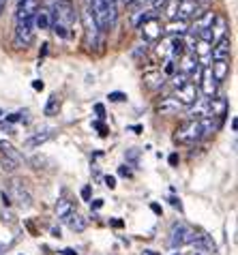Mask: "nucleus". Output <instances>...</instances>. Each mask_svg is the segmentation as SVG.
<instances>
[{
    "mask_svg": "<svg viewBox=\"0 0 238 255\" xmlns=\"http://www.w3.org/2000/svg\"><path fill=\"white\" fill-rule=\"evenodd\" d=\"M167 161H170V165H176V163H178V154H170V159H167Z\"/></svg>",
    "mask_w": 238,
    "mask_h": 255,
    "instance_id": "43",
    "label": "nucleus"
},
{
    "mask_svg": "<svg viewBox=\"0 0 238 255\" xmlns=\"http://www.w3.org/2000/svg\"><path fill=\"white\" fill-rule=\"evenodd\" d=\"M211 73L217 80V84L223 82L230 73V60H213V67H211Z\"/></svg>",
    "mask_w": 238,
    "mask_h": 255,
    "instance_id": "18",
    "label": "nucleus"
},
{
    "mask_svg": "<svg viewBox=\"0 0 238 255\" xmlns=\"http://www.w3.org/2000/svg\"><path fill=\"white\" fill-rule=\"evenodd\" d=\"M34 41V24L32 22H17L15 26V47L26 49Z\"/></svg>",
    "mask_w": 238,
    "mask_h": 255,
    "instance_id": "4",
    "label": "nucleus"
},
{
    "mask_svg": "<svg viewBox=\"0 0 238 255\" xmlns=\"http://www.w3.org/2000/svg\"><path fill=\"white\" fill-rule=\"evenodd\" d=\"M11 193H13V197H15V202H17L22 208H30L32 197L28 195L22 187H19V182H11Z\"/></svg>",
    "mask_w": 238,
    "mask_h": 255,
    "instance_id": "17",
    "label": "nucleus"
},
{
    "mask_svg": "<svg viewBox=\"0 0 238 255\" xmlns=\"http://www.w3.org/2000/svg\"><path fill=\"white\" fill-rule=\"evenodd\" d=\"M215 17H217V13L215 11H206V13H202V15L195 19V24H193V30L195 34H200V32H204V30H211V26L215 22Z\"/></svg>",
    "mask_w": 238,
    "mask_h": 255,
    "instance_id": "15",
    "label": "nucleus"
},
{
    "mask_svg": "<svg viewBox=\"0 0 238 255\" xmlns=\"http://www.w3.org/2000/svg\"><path fill=\"white\" fill-rule=\"evenodd\" d=\"M185 105L178 101L176 97H165V99H161V103H159V114L161 116H170V114H178L180 110H183Z\"/></svg>",
    "mask_w": 238,
    "mask_h": 255,
    "instance_id": "12",
    "label": "nucleus"
},
{
    "mask_svg": "<svg viewBox=\"0 0 238 255\" xmlns=\"http://www.w3.org/2000/svg\"><path fill=\"white\" fill-rule=\"evenodd\" d=\"M178 93V101L183 103V105H193L195 101H198V86H195L193 82H187L183 88H178L176 90Z\"/></svg>",
    "mask_w": 238,
    "mask_h": 255,
    "instance_id": "10",
    "label": "nucleus"
},
{
    "mask_svg": "<svg viewBox=\"0 0 238 255\" xmlns=\"http://www.w3.org/2000/svg\"><path fill=\"white\" fill-rule=\"evenodd\" d=\"M176 9H178V0H170V6H167V15L172 19H176Z\"/></svg>",
    "mask_w": 238,
    "mask_h": 255,
    "instance_id": "30",
    "label": "nucleus"
},
{
    "mask_svg": "<svg viewBox=\"0 0 238 255\" xmlns=\"http://www.w3.org/2000/svg\"><path fill=\"white\" fill-rule=\"evenodd\" d=\"M150 210L155 212V215H161V212H163V210H161V206H159V204H155V202L150 204Z\"/></svg>",
    "mask_w": 238,
    "mask_h": 255,
    "instance_id": "40",
    "label": "nucleus"
},
{
    "mask_svg": "<svg viewBox=\"0 0 238 255\" xmlns=\"http://www.w3.org/2000/svg\"><path fill=\"white\" fill-rule=\"evenodd\" d=\"M45 116H56L60 112V99L56 97V95H52L50 99H47V105H45Z\"/></svg>",
    "mask_w": 238,
    "mask_h": 255,
    "instance_id": "26",
    "label": "nucleus"
},
{
    "mask_svg": "<svg viewBox=\"0 0 238 255\" xmlns=\"http://www.w3.org/2000/svg\"><path fill=\"white\" fill-rule=\"evenodd\" d=\"M163 80H165V75L161 73V71H150V73L144 75V82L150 90H157V88L163 86Z\"/></svg>",
    "mask_w": 238,
    "mask_h": 255,
    "instance_id": "23",
    "label": "nucleus"
},
{
    "mask_svg": "<svg viewBox=\"0 0 238 255\" xmlns=\"http://www.w3.org/2000/svg\"><path fill=\"white\" fill-rule=\"evenodd\" d=\"M32 88H34V90H43V82H41V80H34V82H32Z\"/></svg>",
    "mask_w": 238,
    "mask_h": 255,
    "instance_id": "41",
    "label": "nucleus"
},
{
    "mask_svg": "<svg viewBox=\"0 0 238 255\" xmlns=\"http://www.w3.org/2000/svg\"><path fill=\"white\" fill-rule=\"evenodd\" d=\"M187 82H189V77H187L185 73H176V75H172V86L176 88V90H178V88H183Z\"/></svg>",
    "mask_w": 238,
    "mask_h": 255,
    "instance_id": "27",
    "label": "nucleus"
},
{
    "mask_svg": "<svg viewBox=\"0 0 238 255\" xmlns=\"http://www.w3.org/2000/svg\"><path fill=\"white\" fill-rule=\"evenodd\" d=\"M62 255H78V251H75V249H71V247H69V249H65V251H62Z\"/></svg>",
    "mask_w": 238,
    "mask_h": 255,
    "instance_id": "45",
    "label": "nucleus"
},
{
    "mask_svg": "<svg viewBox=\"0 0 238 255\" xmlns=\"http://www.w3.org/2000/svg\"><path fill=\"white\" fill-rule=\"evenodd\" d=\"M167 202H170V204H172V206H174V208L183 210V204H180V200H178V197H170V200H167Z\"/></svg>",
    "mask_w": 238,
    "mask_h": 255,
    "instance_id": "37",
    "label": "nucleus"
},
{
    "mask_svg": "<svg viewBox=\"0 0 238 255\" xmlns=\"http://www.w3.org/2000/svg\"><path fill=\"white\" fill-rule=\"evenodd\" d=\"M103 206V200H90V208L93 210H99Z\"/></svg>",
    "mask_w": 238,
    "mask_h": 255,
    "instance_id": "39",
    "label": "nucleus"
},
{
    "mask_svg": "<svg viewBox=\"0 0 238 255\" xmlns=\"http://www.w3.org/2000/svg\"><path fill=\"white\" fill-rule=\"evenodd\" d=\"M142 255H161V253H157V251H144Z\"/></svg>",
    "mask_w": 238,
    "mask_h": 255,
    "instance_id": "48",
    "label": "nucleus"
},
{
    "mask_svg": "<svg viewBox=\"0 0 238 255\" xmlns=\"http://www.w3.org/2000/svg\"><path fill=\"white\" fill-rule=\"evenodd\" d=\"M112 225H114V228H122V221H120V219H114V221H112Z\"/></svg>",
    "mask_w": 238,
    "mask_h": 255,
    "instance_id": "46",
    "label": "nucleus"
},
{
    "mask_svg": "<svg viewBox=\"0 0 238 255\" xmlns=\"http://www.w3.org/2000/svg\"><path fill=\"white\" fill-rule=\"evenodd\" d=\"M230 47H232V43H230V39H221L219 43H215V47L211 49V58L213 60H230Z\"/></svg>",
    "mask_w": 238,
    "mask_h": 255,
    "instance_id": "16",
    "label": "nucleus"
},
{
    "mask_svg": "<svg viewBox=\"0 0 238 255\" xmlns=\"http://www.w3.org/2000/svg\"><path fill=\"white\" fill-rule=\"evenodd\" d=\"M54 32L58 34L60 39H67L69 37V30L75 22V9H73V2L71 0H58L54 6Z\"/></svg>",
    "mask_w": 238,
    "mask_h": 255,
    "instance_id": "1",
    "label": "nucleus"
},
{
    "mask_svg": "<svg viewBox=\"0 0 238 255\" xmlns=\"http://www.w3.org/2000/svg\"><path fill=\"white\" fill-rule=\"evenodd\" d=\"M195 238L198 236H195L185 223H174L172 225V238H170L172 249H178V247H183V245H191Z\"/></svg>",
    "mask_w": 238,
    "mask_h": 255,
    "instance_id": "3",
    "label": "nucleus"
},
{
    "mask_svg": "<svg viewBox=\"0 0 238 255\" xmlns=\"http://www.w3.org/2000/svg\"><path fill=\"white\" fill-rule=\"evenodd\" d=\"M84 28H86V43L95 45L97 43V34H99V28H97V24H95L90 9L84 11Z\"/></svg>",
    "mask_w": 238,
    "mask_h": 255,
    "instance_id": "13",
    "label": "nucleus"
},
{
    "mask_svg": "<svg viewBox=\"0 0 238 255\" xmlns=\"http://www.w3.org/2000/svg\"><path fill=\"white\" fill-rule=\"evenodd\" d=\"M187 30H189V24L185 22V19H172V22L163 28V32L172 34V37H183Z\"/></svg>",
    "mask_w": 238,
    "mask_h": 255,
    "instance_id": "21",
    "label": "nucleus"
},
{
    "mask_svg": "<svg viewBox=\"0 0 238 255\" xmlns=\"http://www.w3.org/2000/svg\"><path fill=\"white\" fill-rule=\"evenodd\" d=\"M0 157H6L15 163H22V157H19V152L15 150V146L6 139H0Z\"/></svg>",
    "mask_w": 238,
    "mask_h": 255,
    "instance_id": "22",
    "label": "nucleus"
},
{
    "mask_svg": "<svg viewBox=\"0 0 238 255\" xmlns=\"http://www.w3.org/2000/svg\"><path fill=\"white\" fill-rule=\"evenodd\" d=\"M82 200L84 202H90V187H84L82 189Z\"/></svg>",
    "mask_w": 238,
    "mask_h": 255,
    "instance_id": "38",
    "label": "nucleus"
},
{
    "mask_svg": "<svg viewBox=\"0 0 238 255\" xmlns=\"http://www.w3.org/2000/svg\"><path fill=\"white\" fill-rule=\"evenodd\" d=\"M200 137H202L200 123L193 118L185 120V123L176 129V133H174V141H178V144H193V141H198Z\"/></svg>",
    "mask_w": 238,
    "mask_h": 255,
    "instance_id": "2",
    "label": "nucleus"
},
{
    "mask_svg": "<svg viewBox=\"0 0 238 255\" xmlns=\"http://www.w3.org/2000/svg\"><path fill=\"white\" fill-rule=\"evenodd\" d=\"M167 2H170V0H152V6H155V9H163V6H167Z\"/></svg>",
    "mask_w": 238,
    "mask_h": 255,
    "instance_id": "35",
    "label": "nucleus"
},
{
    "mask_svg": "<svg viewBox=\"0 0 238 255\" xmlns=\"http://www.w3.org/2000/svg\"><path fill=\"white\" fill-rule=\"evenodd\" d=\"M118 174H120V176H127V178H129V176H131L129 165H120V167H118Z\"/></svg>",
    "mask_w": 238,
    "mask_h": 255,
    "instance_id": "36",
    "label": "nucleus"
},
{
    "mask_svg": "<svg viewBox=\"0 0 238 255\" xmlns=\"http://www.w3.org/2000/svg\"><path fill=\"white\" fill-rule=\"evenodd\" d=\"M2 2H4V0H0V6H2Z\"/></svg>",
    "mask_w": 238,
    "mask_h": 255,
    "instance_id": "51",
    "label": "nucleus"
},
{
    "mask_svg": "<svg viewBox=\"0 0 238 255\" xmlns=\"http://www.w3.org/2000/svg\"><path fill=\"white\" fill-rule=\"evenodd\" d=\"M236 129H238V120L234 118V120H232V131H236Z\"/></svg>",
    "mask_w": 238,
    "mask_h": 255,
    "instance_id": "47",
    "label": "nucleus"
},
{
    "mask_svg": "<svg viewBox=\"0 0 238 255\" xmlns=\"http://www.w3.org/2000/svg\"><path fill=\"white\" fill-rule=\"evenodd\" d=\"M131 131H135V133H142L144 129H142V125H133V127H129Z\"/></svg>",
    "mask_w": 238,
    "mask_h": 255,
    "instance_id": "44",
    "label": "nucleus"
},
{
    "mask_svg": "<svg viewBox=\"0 0 238 255\" xmlns=\"http://www.w3.org/2000/svg\"><path fill=\"white\" fill-rule=\"evenodd\" d=\"M52 129H43V131H39V133H34L32 137H28L26 139V144H24V148L26 150H34V148H39V146H43L47 139H52Z\"/></svg>",
    "mask_w": 238,
    "mask_h": 255,
    "instance_id": "14",
    "label": "nucleus"
},
{
    "mask_svg": "<svg viewBox=\"0 0 238 255\" xmlns=\"http://www.w3.org/2000/svg\"><path fill=\"white\" fill-rule=\"evenodd\" d=\"M73 212V204L67 200V197H60L58 204H56V217L58 219H65L67 215H71Z\"/></svg>",
    "mask_w": 238,
    "mask_h": 255,
    "instance_id": "25",
    "label": "nucleus"
},
{
    "mask_svg": "<svg viewBox=\"0 0 238 255\" xmlns=\"http://www.w3.org/2000/svg\"><path fill=\"white\" fill-rule=\"evenodd\" d=\"M200 2L198 0H178V9H176V17L178 19H187L191 15H200Z\"/></svg>",
    "mask_w": 238,
    "mask_h": 255,
    "instance_id": "9",
    "label": "nucleus"
},
{
    "mask_svg": "<svg viewBox=\"0 0 238 255\" xmlns=\"http://www.w3.org/2000/svg\"><path fill=\"white\" fill-rule=\"evenodd\" d=\"M195 255H200V253H195Z\"/></svg>",
    "mask_w": 238,
    "mask_h": 255,
    "instance_id": "52",
    "label": "nucleus"
},
{
    "mask_svg": "<svg viewBox=\"0 0 238 255\" xmlns=\"http://www.w3.org/2000/svg\"><path fill=\"white\" fill-rule=\"evenodd\" d=\"M206 116H213L217 120H221V118H226L228 116V99L226 97H213V99H208V103H206Z\"/></svg>",
    "mask_w": 238,
    "mask_h": 255,
    "instance_id": "6",
    "label": "nucleus"
},
{
    "mask_svg": "<svg viewBox=\"0 0 238 255\" xmlns=\"http://www.w3.org/2000/svg\"><path fill=\"white\" fill-rule=\"evenodd\" d=\"M217 86H219V84H217V80L213 77L211 67H202V93H204V97L213 99L217 93Z\"/></svg>",
    "mask_w": 238,
    "mask_h": 255,
    "instance_id": "8",
    "label": "nucleus"
},
{
    "mask_svg": "<svg viewBox=\"0 0 238 255\" xmlns=\"http://www.w3.org/2000/svg\"><path fill=\"white\" fill-rule=\"evenodd\" d=\"M226 32H228V19L223 15H217L211 26V43H219L221 39H226Z\"/></svg>",
    "mask_w": 238,
    "mask_h": 255,
    "instance_id": "11",
    "label": "nucleus"
},
{
    "mask_svg": "<svg viewBox=\"0 0 238 255\" xmlns=\"http://www.w3.org/2000/svg\"><path fill=\"white\" fill-rule=\"evenodd\" d=\"M95 112H97V116H99V118H106V108H103L101 103L95 105Z\"/></svg>",
    "mask_w": 238,
    "mask_h": 255,
    "instance_id": "32",
    "label": "nucleus"
},
{
    "mask_svg": "<svg viewBox=\"0 0 238 255\" xmlns=\"http://www.w3.org/2000/svg\"><path fill=\"white\" fill-rule=\"evenodd\" d=\"M198 69H200V65H198V60H195L193 54H185L183 60H180V65H178V71H180V73H185L187 77L193 75Z\"/></svg>",
    "mask_w": 238,
    "mask_h": 255,
    "instance_id": "20",
    "label": "nucleus"
},
{
    "mask_svg": "<svg viewBox=\"0 0 238 255\" xmlns=\"http://www.w3.org/2000/svg\"><path fill=\"white\" fill-rule=\"evenodd\" d=\"M139 32H142V39L146 41V43H152V41L161 39V34H163V26H161L159 17H148L146 22L139 26Z\"/></svg>",
    "mask_w": 238,
    "mask_h": 255,
    "instance_id": "5",
    "label": "nucleus"
},
{
    "mask_svg": "<svg viewBox=\"0 0 238 255\" xmlns=\"http://www.w3.org/2000/svg\"><path fill=\"white\" fill-rule=\"evenodd\" d=\"M137 154H139V152L135 150V148H131V150L127 152V161H131L133 165H135V163H137Z\"/></svg>",
    "mask_w": 238,
    "mask_h": 255,
    "instance_id": "31",
    "label": "nucleus"
},
{
    "mask_svg": "<svg viewBox=\"0 0 238 255\" xmlns=\"http://www.w3.org/2000/svg\"><path fill=\"white\" fill-rule=\"evenodd\" d=\"M0 131H11V125L6 123V120H2V123H0Z\"/></svg>",
    "mask_w": 238,
    "mask_h": 255,
    "instance_id": "42",
    "label": "nucleus"
},
{
    "mask_svg": "<svg viewBox=\"0 0 238 255\" xmlns=\"http://www.w3.org/2000/svg\"><path fill=\"white\" fill-rule=\"evenodd\" d=\"M32 24H34V28H39V30H47V28L52 26V13L47 11V9H41L34 13V19H32Z\"/></svg>",
    "mask_w": 238,
    "mask_h": 255,
    "instance_id": "19",
    "label": "nucleus"
},
{
    "mask_svg": "<svg viewBox=\"0 0 238 255\" xmlns=\"http://www.w3.org/2000/svg\"><path fill=\"white\" fill-rule=\"evenodd\" d=\"M135 2H137V4H144V2H148V0H135Z\"/></svg>",
    "mask_w": 238,
    "mask_h": 255,
    "instance_id": "49",
    "label": "nucleus"
},
{
    "mask_svg": "<svg viewBox=\"0 0 238 255\" xmlns=\"http://www.w3.org/2000/svg\"><path fill=\"white\" fill-rule=\"evenodd\" d=\"M93 127H95V129L101 133V135H108V129H106V125H103V123H95Z\"/></svg>",
    "mask_w": 238,
    "mask_h": 255,
    "instance_id": "34",
    "label": "nucleus"
},
{
    "mask_svg": "<svg viewBox=\"0 0 238 255\" xmlns=\"http://www.w3.org/2000/svg\"><path fill=\"white\" fill-rule=\"evenodd\" d=\"M65 223H67L73 232H84V230H86V221H84L80 215H73V212L65 217Z\"/></svg>",
    "mask_w": 238,
    "mask_h": 255,
    "instance_id": "24",
    "label": "nucleus"
},
{
    "mask_svg": "<svg viewBox=\"0 0 238 255\" xmlns=\"http://www.w3.org/2000/svg\"><path fill=\"white\" fill-rule=\"evenodd\" d=\"M0 165H2V169H4V172H15L19 163L11 161V159H6V157H0Z\"/></svg>",
    "mask_w": 238,
    "mask_h": 255,
    "instance_id": "28",
    "label": "nucleus"
},
{
    "mask_svg": "<svg viewBox=\"0 0 238 255\" xmlns=\"http://www.w3.org/2000/svg\"><path fill=\"white\" fill-rule=\"evenodd\" d=\"M106 187L108 189H116V178L114 176H106Z\"/></svg>",
    "mask_w": 238,
    "mask_h": 255,
    "instance_id": "33",
    "label": "nucleus"
},
{
    "mask_svg": "<svg viewBox=\"0 0 238 255\" xmlns=\"http://www.w3.org/2000/svg\"><path fill=\"white\" fill-rule=\"evenodd\" d=\"M108 99L110 101H114V103H120V101H127V95L124 93H110Z\"/></svg>",
    "mask_w": 238,
    "mask_h": 255,
    "instance_id": "29",
    "label": "nucleus"
},
{
    "mask_svg": "<svg viewBox=\"0 0 238 255\" xmlns=\"http://www.w3.org/2000/svg\"><path fill=\"white\" fill-rule=\"evenodd\" d=\"M0 116H4V112H2V110H0Z\"/></svg>",
    "mask_w": 238,
    "mask_h": 255,
    "instance_id": "50",
    "label": "nucleus"
},
{
    "mask_svg": "<svg viewBox=\"0 0 238 255\" xmlns=\"http://www.w3.org/2000/svg\"><path fill=\"white\" fill-rule=\"evenodd\" d=\"M39 11V2L37 0H22L17 6V22H32L34 13Z\"/></svg>",
    "mask_w": 238,
    "mask_h": 255,
    "instance_id": "7",
    "label": "nucleus"
}]
</instances>
